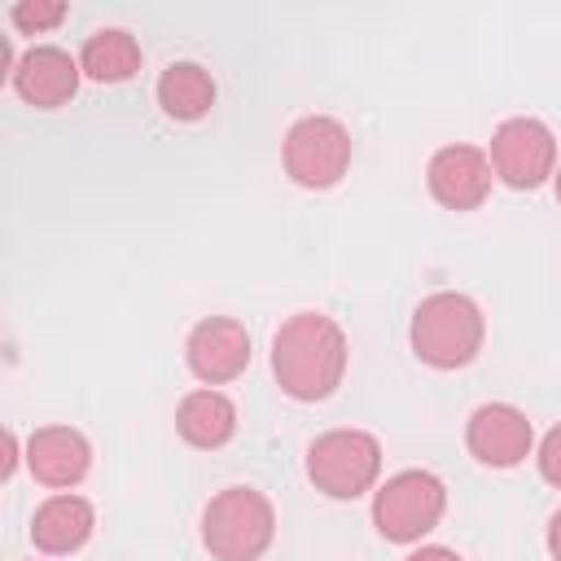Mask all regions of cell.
Wrapping results in <instances>:
<instances>
[{
    "instance_id": "7c38bea8",
    "label": "cell",
    "mask_w": 561,
    "mask_h": 561,
    "mask_svg": "<svg viewBox=\"0 0 561 561\" xmlns=\"http://www.w3.org/2000/svg\"><path fill=\"white\" fill-rule=\"evenodd\" d=\"M92 465V447L70 425H44L26 438V469L44 486H75Z\"/></svg>"
},
{
    "instance_id": "30bf717a",
    "label": "cell",
    "mask_w": 561,
    "mask_h": 561,
    "mask_svg": "<svg viewBox=\"0 0 561 561\" xmlns=\"http://www.w3.org/2000/svg\"><path fill=\"white\" fill-rule=\"evenodd\" d=\"M465 443H469V451L482 465L513 469V465H522L530 456L535 430H530L522 408H513V403H482V408H473V416L465 425Z\"/></svg>"
},
{
    "instance_id": "3957f363",
    "label": "cell",
    "mask_w": 561,
    "mask_h": 561,
    "mask_svg": "<svg viewBox=\"0 0 561 561\" xmlns=\"http://www.w3.org/2000/svg\"><path fill=\"white\" fill-rule=\"evenodd\" d=\"M276 539V508L254 486H224L202 508V543L215 561H259Z\"/></svg>"
},
{
    "instance_id": "d6986e66",
    "label": "cell",
    "mask_w": 561,
    "mask_h": 561,
    "mask_svg": "<svg viewBox=\"0 0 561 561\" xmlns=\"http://www.w3.org/2000/svg\"><path fill=\"white\" fill-rule=\"evenodd\" d=\"M403 561H460V552H451V548H443V543H421L412 557H403Z\"/></svg>"
},
{
    "instance_id": "e0dca14e",
    "label": "cell",
    "mask_w": 561,
    "mask_h": 561,
    "mask_svg": "<svg viewBox=\"0 0 561 561\" xmlns=\"http://www.w3.org/2000/svg\"><path fill=\"white\" fill-rule=\"evenodd\" d=\"M61 18H66V4H61V0H22V4L9 9V22H13L22 35L53 31Z\"/></svg>"
},
{
    "instance_id": "7402d4cb",
    "label": "cell",
    "mask_w": 561,
    "mask_h": 561,
    "mask_svg": "<svg viewBox=\"0 0 561 561\" xmlns=\"http://www.w3.org/2000/svg\"><path fill=\"white\" fill-rule=\"evenodd\" d=\"M552 188H557V202H561V162H557V175H552Z\"/></svg>"
},
{
    "instance_id": "6da1fadb",
    "label": "cell",
    "mask_w": 561,
    "mask_h": 561,
    "mask_svg": "<svg viewBox=\"0 0 561 561\" xmlns=\"http://www.w3.org/2000/svg\"><path fill=\"white\" fill-rule=\"evenodd\" d=\"M272 377L298 399H329L346 377V333L324 311H294L272 337Z\"/></svg>"
},
{
    "instance_id": "ac0fdd59",
    "label": "cell",
    "mask_w": 561,
    "mask_h": 561,
    "mask_svg": "<svg viewBox=\"0 0 561 561\" xmlns=\"http://www.w3.org/2000/svg\"><path fill=\"white\" fill-rule=\"evenodd\" d=\"M539 473H543V482H552V486H561V425H552L548 434H543V443H539Z\"/></svg>"
},
{
    "instance_id": "9a60e30c",
    "label": "cell",
    "mask_w": 561,
    "mask_h": 561,
    "mask_svg": "<svg viewBox=\"0 0 561 561\" xmlns=\"http://www.w3.org/2000/svg\"><path fill=\"white\" fill-rule=\"evenodd\" d=\"M158 105L175 123L206 118L210 105H215V79H210V70L197 66V61H171L158 75Z\"/></svg>"
},
{
    "instance_id": "277c9868",
    "label": "cell",
    "mask_w": 561,
    "mask_h": 561,
    "mask_svg": "<svg viewBox=\"0 0 561 561\" xmlns=\"http://www.w3.org/2000/svg\"><path fill=\"white\" fill-rule=\"evenodd\" d=\"M447 486L430 469H403L386 478L373 495V526L390 543H416L443 522Z\"/></svg>"
},
{
    "instance_id": "5bb4252c",
    "label": "cell",
    "mask_w": 561,
    "mask_h": 561,
    "mask_svg": "<svg viewBox=\"0 0 561 561\" xmlns=\"http://www.w3.org/2000/svg\"><path fill=\"white\" fill-rule=\"evenodd\" d=\"M175 430L188 447H202V451H215L224 447L232 434H237V403L215 390V386H202V390H188L175 408Z\"/></svg>"
},
{
    "instance_id": "8992f818",
    "label": "cell",
    "mask_w": 561,
    "mask_h": 561,
    "mask_svg": "<svg viewBox=\"0 0 561 561\" xmlns=\"http://www.w3.org/2000/svg\"><path fill=\"white\" fill-rule=\"evenodd\" d=\"M285 175L302 188H333L351 167V131L329 114H307L285 131Z\"/></svg>"
},
{
    "instance_id": "9c48e42d",
    "label": "cell",
    "mask_w": 561,
    "mask_h": 561,
    "mask_svg": "<svg viewBox=\"0 0 561 561\" xmlns=\"http://www.w3.org/2000/svg\"><path fill=\"white\" fill-rule=\"evenodd\" d=\"M184 359H188V368H193V377L202 386H224V381L245 373V364H250V333L232 316H210V320L193 324V333L184 342Z\"/></svg>"
},
{
    "instance_id": "5b68a950",
    "label": "cell",
    "mask_w": 561,
    "mask_h": 561,
    "mask_svg": "<svg viewBox=\"0 0 561 561\" xmlns=\"http://www.w3.org/2000/svg\"><path fill=\"white\" fill-rule=\"evenodd\" d=\"M381 473V443L368 430H329L307 447V478L329 500H355L373 491Z\"/></svg>"
},
{
    "instance_id": "2e32d148",
    "label": "cell",
    "mask_w": 561,
    "mask_h": 561,
    "mask_svg": "<svg viewBox=\"0 0 561 561\" xmlns=\"http://www.w3.org/2000/svg\"><path fill=\"white\" fill-rule=\"evenodd\" d=\"M79 70L96 83H123L140 70V44L123 26H101L79 48Z\"/></svg>"
},
{
    "instance_id": "44dd1931",
    "label": "cell",
    "mask_w": 561,
    "mask_h": 561,
    "mask_svg": "<svg viewBox=\"0 0 561 561\" xmlns=\"http://www.w3.org/2000/svg\"><path fill=\"white\" fill-rule=\"evenodd\" d=\"M13 465H18V434L9 430V434H4V478L13 473Z\"/></svg>"
},
{
    "instance_id": "ffe728a7",
    "label": "cell",
    "mask_w": 561,
    "mask_h": 561,
    "mask_svg": "<svg viewBox=\"0 0 561 561\" xmlns=\"http://www.w3.org/2000/svg\"><path fill=\"white\" fill-rule=\"evenodd\" d=\"M548 552H552V561H561V513H552V522H548Z\"/></svg>"
},
{
    "instance_id": "52a82bcc",
    "label": "cell",
    "mask_w": 561,
    "mask_h": 561,
    "mask_svg": "<svg viewBox=\"0 0 561 561\" xmlns=\"http://www.w3.org/2000/svg\"><path fill=\"white\" fill-rule=\"evenodd\" d=\"M486 158H491V171L508 188H539L548 175H557V136L548 123L517 114L491 131Z\"/></svg>"
},
{
    "instance_id": "4fadbf2b",
    "label": "cell",
    "mask_w": 561,
    "mask_h": 561,
    "mask_svg": "<svg viewBox=\"0 0 561 561\" xmlns=\"http://www.w3.org/2000/svg\"><path fill=\"white\" fill-rule=\"evenodd\" d=\"M92 526H96V513L83 495L75 491H57L48 495L35 517H31V539L39 552L48 557H66V552H79L88 539H92Z\"/></svg>"
},
{
    "instance_id": "ba28073f",
    "label": "cell",
    "mask_w": 561,
    "mask_h": 561,
    "mask_svg": "<svg viewBox=\"0 0 561 561\" xmlns=\"http://www.w3.org/2000/svg\"><path fill=\"white\" fill-rule=\"evenodd\" d=\"M491 158L478 145H443L425 167V184L447 210H478L491 193Z\"/></svg>"
},
{
    "instance_id": "8fae6325",
    "label": "cell",
    "mask_w": 561,
    "mask_h": 561,
    "mask_svg": "<svg viewBox=\"0 0 561 561\" xmlns=\"http://www.w3.org/2000/svg\"><path fill=\"white\" fill-rule=\"evenodd\" d=\"M79 61L57 44H35L13 66V92L35 110H57L79 92Z\"/></svg>"
},
{
    "instance_id": "7a4b0ae2",
    "label": "cell",
    "mask_w": 561,
    "mask_h": 561,
    "mask_svg": "<svg viewBox=\"0 0 561 561\" xmlns=\"http://www.w3.org/2000/svg\"><path fill=\"white\" fill-rule=\"evenodd\" d=\"M408 337H412V351L421 364L451 373V368H465L478 359L482 337H486V320L469 294L438 289V294L416 302Z\"/></svg>"
}]
</instances>
